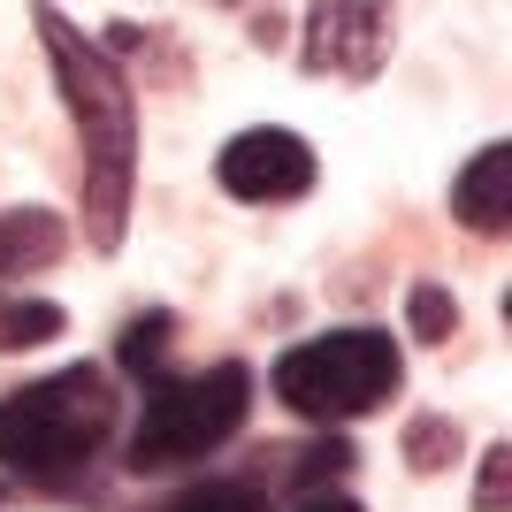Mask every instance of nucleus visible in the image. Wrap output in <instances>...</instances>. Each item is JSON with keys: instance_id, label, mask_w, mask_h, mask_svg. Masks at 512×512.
<instances>
[{"instance_id": "20e7f679", "label": "nucleus", "mask_w": 512, "mask_h": 512, "mask_svg": "<svg viewBox=\"0 0 512 512\" xmlns=\"http://www.w3.org/2000/svg\"><path fill=\"white\" fill-rule=\"evenodd\" d=\"M245 406H253V367L245 360H214L199 375L153 383L146 406H138V428H130V474H169L222 451L245 428Z\"/></svg>"}, {"instance_id": "9d476101", "label": "nucleus", "mask_w": 512, "mask_h": 512, "mask_svg": "<svg viewBox=\"0 0 512 512\" xmlns=\"http://www.w3.org/2000/svg\"><path fill=\"white\" fill-rule=\"evenodd\" d=\"M69 314L54 299H0V352H31V344L62 337Z\"/></svg>"}, {"instance_id": "6e6552de", "label": "nucleus", "mask_w": 512, "mask_h": 512, "mask_svg": "<svg viewBox=\"0 0 512 512\" xmlns=\"http://www.w3.org/2000/svg\"><path fill=\"white\" fill-rule=\"evenodd\" d=\"M69 253V230L54 207H16L0 214V276H39Z\"/></svg>"}, {"instance_id": "f257e3e1", "label": "nucleus", "mask_w": 512, "mask_h": 512, "mask_svg": "<svg viewBox=\"0 0 512 512\" xmlns=\"http://www.w3.org/2000/svg\"><path fill=\"white\" fill-rule=\"evenodd\" d=\"M39 46L54 62L77 146H85V237L100 253H115L130 222V184H138V92L115 69V54L85 39L62 8H39Z\"/></svg>"}, {"instance_id": "39448f33", "label": "nucleus", "mask_w": 512, "mask_h": 512, "mask_svg": "<svg viewBox=\"0 0 512 512\" xmlns=\"http://www.w3.org/2000/svg\"><path fill=\"white\" fill-rule=\"evenodd\" d=\"M390 39H398L390 0H314L299 62L314 77H375L390 62Z\"/></svg>"}, {"instance_id": "ddd939ff", "label": "nucleus", "mask_w": 512, "mask_h": 512, "mask_svg": "<svg viewBox=\"0 0 512 512\" xmlns=\"http://www.w3.org/2000/svg\"><path fill=\"white\" fill-rule=\"evenodd\" d=\"M406 459H413V474L451 467V459H459V421H444V413H421V421L406 428Z\"/></svg>"}, {"instance_id": "423d86ee", "label": "nucleus", "mask_w": 512, "mask_h": 512, "mask_svg": "<svg viewBox=\"0 0 512 512\" xmlns=\"http://www.w3.org/2000/svg\"><path fill=\"white\" fill-rule=\"evenodd\" d=\"M214 176L245 207H283V199L314 192V146L299 130H237L230 146L214 153Z\"/></svg>"}, {"instance_id": "0eeeda50", "label": "nucleus", "mask_w": 512, "mask_h": 512, "mask_svg": "<svg viewBox=\"0 0 512 512\" xmlns=\"http://www.w3.org/2000/svg\"><path fill=\"white\" fill-rule=\"evenodd\" d=\"M451 214H459L474 237L512 230V146H482L467 169L451 176Z\"/></svg>"}, {"instance_id": "4468645a", "label": "nucleus", "mask_w": 512, "mask_h": 512, "mask_svg": "<svg viewBox=\"0 0 512 512\" xmlns=\"http://www.w3.org/2000/svg\"><path fill=\"white\" fill-rule=\"evenodd\" d=\"M352 459H360V451L344 444V436H321L314 451H299V482H306V490H321V482H337V474H352Z\"/></svg>"}, {"instance_id": "f8f14e48", "label": "nucleus", "mask_w": 512, "mask_h": 512, "mask_svg": "<svg viewBox=\"0 0 512 512\" xmlns=\"http://www.w3.org/2000/svg\"><path fill=\"white\" fill-rule=\"evenodd\" d=\"M169 337H176V314H169V306H153V314H138V321L123 329V344H115V360H123L130 375H146V367L161 360V352H169Z\"/></svg>"}, {"instance_id": "dca6fc26", "label": "nucleus", "mask_w": 512, "mask_h": 512, "mask_svg": "<svg viewBox=\"0 0 512 512\" xmlns=\"http://www.w3.org/2000/svg\"><path fill=\"white\" fill-rule=\"evenodd\" d=\"M299 512H367V505H360V497H337V490H306Z\"/></svg>"}, {"instance_id": "2eb2a0df", "label": "nucleus", "mask_w": 512, "mask_h": 512, "mask_svg": "<svg viewBox=\"0 0 512 512\" xmlns=\"http://www.w3.org/2000/svg\"><path fill=\"white\" fill-rule=\"evenodd\" d=\"M505 497H512V444H490L482 482H474V512H505Z\"/></svg>"}, {"instance_id": "7ed1b4c3", "label": "nucleus", "mask_w": 512, "mask_h": 512, "mask_svg": "<svg viewBox=\"0 0 512 512\" xmlns=\"http://www.w3.org/2000/svg\"><path fill=\"white\" fill-rule=\"evenodd\" d=\"M398 383H406V360H398L390 329H329V337H306L276 360V398L321 428H344L390 406Z\"/></svg>"}, {"instance_id": "9b49d317", "label": "nucleus", "mask_w": 512, "mask_h": 512, "mask_svg": "<svg viewBox=\"0 0 512 512\" xmlns=\"http://www.w3.org/2000/svg\"><path fill=\"white\" fill-rule=\"evenodd\" d=\"M406 329L421 344H444L451 329H459V299H451L444 283H413V291H406Z\"/></svg>"}, {"instance_id": "f03ea898", "label": "nucleus", "mask_w": 512, "mask_h": 512, "mask_svg": "<svg viewBox=\"0 0 512 512\" xmlns=\"http://www.w3.org/2000/svg\"><path fill=\"white\" fill-rule=\"evenodd\" d=\"M107 428H115L107 375L100 367H62V375L0 398V467L23 474V482H69L77 467H92Z\"/></svg>"}, {"instance_id": "1a4fd4ad", "label": "nucleus", "mask_w": 512, "mask_h": 512, "mask_svg": "<svg viewBox=\"0 0 512 512\" xmlns=\"http://www.w3.org/2000/svg\"><path fill=\"white\" fill-rule=\"evenodd\" d=\"M161 512H268V497H260L253 474H207L192 490H176Z\"/></svg>"}]
</instances>
